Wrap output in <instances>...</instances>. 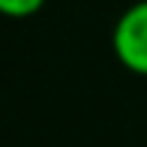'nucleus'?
I'll return each instance as SVG.
<instances>
[{"label": "nucleus", "instance_id": "1", "mask_svg": "<svg viewBox=\"0 0 147 147\" xmlns=\"http://www.w3.org/2000/svg\"><path fill=\"white\" fill-rule=\"evenodd\" d=\"M111 48L123 69L147 78V0H135L120 12L111 30Z\"/></svg>", "mask_w": 147, "mask_h": 147}, {"label": "nucleus", "instance_id": "2", "mask_svg": "<svg viewBox=\"0 0 147 147\" xmlns=\"http://www.w3.org/2000/svg\"><path fill=\"white\" fill-rule=\"evenodd\" d=\"M45 6V0H0L3 18H30Z\"/></svg>", "mask_w": 147, "mask_h": 147}]
</instances>
